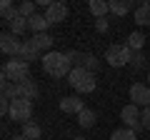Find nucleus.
Here are the masks:
<instances>
[{"label":"nucleus","instance_id":"9","mask_svg":"<svg viewBox=\"0 0 150 140\" xmlns=\"http://www.w3.org/2000/svg\"><path fill=\"white\" fill-rule=\"evenodd\" d=\"M20 48H23V43L18 40V35H13L10 30L0 35V50H3L8 58H18V55H20Z\"/></svg>","mask_w":150,"mask_h":140},{"label":"nucleus","instance_id":"10","mask_svg":"<svg viewBox=\"0 0 150 140\" xmlns=\"http://www.w3.org/2000/svg\"><path fill=\"white\" fill-rule=\"evenodd\" d=\"M60 110L63 113H70V115H80L85 110V103L78 95H65V98H60Z\"/></svg>","mask_w":150,"mask_h":140},{"label":"nucleus","instance_id":"6","mask_svg":"<svg viewBox=\"0 0 150 140\" xmlns=\"http://www.w3.org/2000/svg\"><path fill=\"white\" fill-rule=\"evenodd\" d=\"M68 58H70V63H73V68H85V70H90V73H98V68H100V60H98L93 53L70 50Z\"/></svg>","mask_w":150,"mask_h":140},{"label":"nucleus","instance_id":"22","mask_svg":"<svg viewBox=\"0 0 150 140\" xmlns=\"http://www.w3.org/2000/svg\"><path fill=\"white\" fill-rule=\"evenodd\" d=\"M23 135H25L28 140H40L43 130H40V125H38L35 120H30V123H25V125H23Z\"/></svg>","mask_w":150,"mask_h":140},{"label":"nucleus","instance_id":"24","mask_svg":"<svg viewBox=\"0 0 150 140\" xmlns=\"http://www.w3.org/2000/svg\"><path fill=\"white\" fill-rule=\"evenodd\" d=\"M110 140H138V135H135V130H130V128H118V130H112Z\"/></svg>","mask_w":150,"mask_h":140},{"label":"nucleus","instance_id":"25","mask_svg":"<svg viewBox=\"0 0 150 140\" xmlns=\"http://www.w3.org/2000/svg\"><path fill=\"white\" fill-rule=\"evenodd\" d=\"M18 13H20L23 18H28V20H30V18L35 15V3H30V0L20 3V5H18Z\"/></svg>","mask_w":150,"mask_h":140},{"label":"nucleus","instance_id":"4","mask_svg":"<svg viewBox=\"0 0 150 140\" xmlns=\"http://www.w3.org/2000/svg\"><path fill=\"white\" fill-rule=\"evenodd\" d=\"M133 55L135 53L128 48V45H110V48L105 50V60H108V65H112V68H125V65H130Z\"/></svg>","mask_w":150,"mask_h":140},{"label":"nucleus","instance_id":"8","mask_svg":"<svg viewBox=\"0 0 150 140\" xmlns=\"http://www.w3.org/2000/svg\"><path fill=\"white\" fill-rule=\"evenodd\" d=\"M130 100H133V105H138L140 110L150 108V85H145V83L130 85Z\"/></svg>","mask_w":150,"mask_h":140},{"label":"nucleus","instance_id":"27","mask_svg":"<svg viewBox=\"0 0 150 140\" xmlns=\"http://www.w3.org/2000/svg\"><path fill=\"white\" fill-rule=\"evenodd\" d=\"M140 123H143V130H150V108H143V115H140Z\"/></svg>","mask_w":150,"mask_h":140},{"label":"nucleus","instance_id":"3","mask_svg":"<svg viewBox=\"0 0 150 140\" xmlns=\"http://www.w3.org/2000/svg\"><path fill=\"white\" fill-rule=\"evenodd\" d=\"M68 83L75 88V93H80V95H88V93H95L98 88V80H95V73L85 68H73L68 75Z\"/></svg>","mask_w":150,"mask_h":140},{"label":"nucleus","instance_id":"11","mask_svg":"<svg viewBox=\"0 0 150 140\" xmlns=\"http://www.w3.org/2000/svg\"><path fill=\"white\" fill-rule=\"evenodd\" d=\"M45 18H48L50 25H58V23L68 20V5H65V3H53V5L45 10Z\"/></svg>","mask_w":150,"mask_h":140},{"label":"nucleus","instance_id":"26","mask_svg":"<svg viewBox=\"0 0 150 140\" xmlns=\"http://www.w3.org/2000/svg\"><path fill=\"white\" fill-rule=\"evenodd\" d=\"M130 65H133L135 70H143L145 65H148V58H145V53H135L133 60H130Z\"/></svg>","mask_w":150,"mask_h":140},{"label":"nucleus","instance_id":"7","mask_svg":"<svg viewBox=\"0 0 150 140\" xmlns=\"http://www.w3.org/2000/svg\"><path fill=\"white\" fill-rule=\"evenodd\" d=\"M140 115H143V110L138 108V105H125L123 110H120V120L125 123V128H130V130H143V123H140Z\"/></svg>","mask_w":150,"mask_h":140},{"label":"nucleus","instance_id":"1","mask_svg":"<svg viewBox=\"0 0 150 140\" xmlns=\"http://www.w3.org/2000/svg\"><path fill=\"white\" fill-rule=\"evenodd\" d=\"M43 70L53 78H68L70 70H73V63H70L68 53H60V50H50L48 55H43Z\"/></svg>","mask_w":150,"mask_h":140},{"label":"nucleus","instance_id":"17","mask_svg":"<svg viewBox=\"0 0 150 140\" xmlns=\"http://www.w3.org/2000/svg\"><path fill=\"white\" fill-rule=\"evenodd\" d=\"M128 45L130 50H133V53H143V45H145V33H140V30H133L128 35Z\"/></svg>","mask_w":150,"mask_h":140},{"label":"nucleus","instance_id":"15","mask_svg":"<svg viewBox=\"0 0 150 140\" xmlns=\"http://www.w3.org/2000/svg\"><path fill=\"white\" fill-rule=\"evenodd\" d=\"M133 8H138L133 3V0H112L110 3V15H115V18H123V15H128Z\"/></svg>","mask_w":150,"mask_h":140},{"label":"nucleus","instance_id":"21","mask_svg":"<svg viewBox=\"0 0 150 140\" xmlns=\"http://www.w3.org/2000/svg\"><path fill=\"white\" fill-rule=\"evenodd\" d=\"M75 118H78V125H80V128H93V125H95V120H98V115H95V110L85 108L80 115H75Z\"/></svg>","mask_w":150,"mask_h":140},{"label":"nucleus","instance_id":"28","mask_svg":"<svg viewBox=\"0 0 150 140\" xmlns=\"http://www.w3.org/2000/svg\"><path fill=\"white\" fill-rule=\"evenodd\" d=\"M95 30H98V33H108V18H100V20H95Z\"/></svg>","mask_w":150,"mask_h":140},{"label":"nucleus","instance_id":"31","mask_svg":"<svg viewBox=\"0 0 150 140\" xmlns=\"http://www.w3.org/2000/svg\"><path fill=\"white\" fill-rule=\"evenodd\" d=\"M73 140H88V138H83V135H78V138H73Z\"/></svg>","mask_w":150,"mask_h":140},{"label":"nucleus","instance_id":"5","mask_svg":"<svg viewBox=\"0 0 150 140\" xmlns=\"http://www.w3.org/2000/svg\"><path fill=\"white\" fill-rule=\"evenodd\" d=\"M10 120H15V123H30L33 118V103L30 100H23V98H18V100L10 103V115H8Z\"/></svg>","mask_w":150,"mask_h":140},{"label":"nucleus","instance_id":"16","mask_svg":"<svg viewBox=\"0 0 150 140\" xmlns=\"http://www.w3.org/2000/svg\"><path fill=\"white\" fill-rule=\"evenodd\" d=\"M28 23H30V30H33V35L48 33V28H50V23H48V18H45V13H35V15H33Z\"/></svg>","mask_w":150,"mask_h":140},{"label":"nucleus","instance_id":"29","mask_svg":"<svg viewBox=\"0 0 150 140\" xmlns=\"http://www.w3.org/2000/svg\"><path fill=\"white\" fill-rule=\"evenodd\" d=\"M0 115H10V100H0Z\"/></svg>","mask_w":150,"mask_h":140},{"label":"nucleus","instance_id":"30","mask_svg":"<svg viewBox=\"0 0 150 140\" xmlns=\"http://www.w3.org/2000/svg\"><path fill=\"white\" fill-rule=\"evenodd\" d=\"M10 140H28V138H25V135H23V133H20V135H13V138H10Z\"/></svg>","mask_w":150,"mask_h":140},{"label":"nucleus","instance_id":"12","mask_svg":"<svg viewBox=\"0 0 150 140\" xmlns=\"http://www.w3.org/2000/svg\"><path fill=\"white\" fill-rule=\"evenodd\" d=\"M30 43H33V48H35L38 53H43V55H48V53H50V48H53V38H50L48 33L33 35V38H30Z\"/></svg>","mask_w":150,"mask_h":140},{"label":"nucleus","instance_id":"23","mask_svg":"<svg viewBox=\"0 0 150 140\" xmlns=\"http://www.w3.org/2000/svg\"><path fill=\"white\" fill-rule=\"evenodd\" d=\"M38 55H40V53L33 48V43H30V40H25V43H23V48H20V55H18V58L25 60V63H30V60H35Z\"/></svg>","mask_w":150,"mask_h":140},{"label":"nucleus","instance_id":"18","mask_svg":"<svg viewBox=\"0 0 150 140\" xmlns=\"http://www.w3.org/2000/svg\"><path fill=\"white\" fill-rule=\"evenodd\" d=\"M8 25H10V33H13V35H18V38H20L23 33L30 30V23H28V18H23V15H15Z\"/></svg>","mask_w":150,"mask_h":140},{"label":"nucleus","instance_id":"13","mask_svg":"<svg viewBox=\"0 0 150 140\" xmlns=\"http://www.w3.org/2000/svg\"><path fill=\"white\" fill-rule=\"evenodd\" d=\"M18 98H23V100H35L38 98V83L33 80H25V83H20V85H18Z\"/></svg>","mask_w":150,"mask_h":140},{"label":"nucleus","instance_id":"14","mask_svg":"<svg viewBox=\"0 0 150 140\" xmlns=\"http://www.w3.org/2000/svg\"><path fill=\"white\" fill-rule=\"evenodd\" d=\"M135 25H140V28L150 25V0L138 3V8H135Z\"/></svg>","mask_w":150,"mask_h":140},{"label":"nucleus","instance_id":"2","mask_svg":"<svg viewBox=\"0 0 150 140\" xmlns=\"http://www.w3.org/2000/svg\"><path fill=\"white\" fill-rule=\"evenodd\" d=\"M0 78H3V83H15V85H20V83L30 80V63H25L20 58H10L3 65Z\"/></svg>","mask_w":150,"mask_h":140},{"label":"nucleus","instance_id":"19","mask_svg":"<svg viewBox=\"0 0 150 140\" xmlns=\"http://www.w3.org/2000/svg\"><path fill=\"white\" fill-rule=\"evenodd\" d=\"M90 13L95 15V20H100V18H108V13H110V3H105V0H90Z\"/></svg>","mask_w":150,"mask_h":140},{"label":"nucleus","instance_id":"20","mask_svg":"<svg viewBox=\"0 0 150 140\" xmlns=\"http://www.w3.org/2000/svg\"><path fill=\"white\" fill-rule=\"evenodd\" d=\"M15 15H20V13H18V5H13L10 0H3V3H0V18L5 23H10Z\"/></svg>","mask_w":150,"mask_h":140},{"label":"nucleus","instance_id":"32","mask_svg":"<svg viewBox=\"0 0 150 140\" xmlns=\"http://www.w3.org/2000/svg\"><path fill=\"white\" fill-rule=\"evenodd\" d=\"M148 85H150V73H148Z\"/></svg>","mask_w":150,"mask_h":140}]
</instances>
